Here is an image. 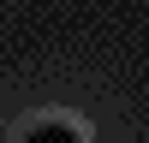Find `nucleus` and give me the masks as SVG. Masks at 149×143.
I'll list each match as a JSON object with an SVG mask.
<instances>
[{
	"instance_id": "nucleus-1",
	"label": "nucleus",
	"mask_w": 149,
	"mask_h": 143,
	"mask_svg": "<svg viewBox=\"0 0 149 143\" xmlns=\"http://www.w3.org/2000/svg\"><path fill=\"white\" fill-rule=\"evenodd\" d=\"M30 137H42V143H66V137H78V131H72V125H36Z\"/></svg>"
}]
</instances>
